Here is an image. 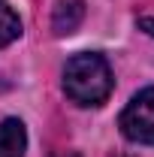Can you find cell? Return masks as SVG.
I'll return each mask as SVG.
<instances>
[{"label": "cell", "instance_id": "5b68a950", "mask_svg": "<svg viewBox=\"0 0 154 157\" xmlns=\"http://www.w3.org/2000/svg\"><path fill=\"white\" fill-rule=\"evenodd\" d=\"M18 36H21V21L15 15V9L6 0H0V48L9 45V42H15Z\"/></svg>", "mask_w": 154, "mask_h": 157}, {"label": "cell", "instance_id": "7a4b0ae2", "mask_svg": "<svg viewBox=\"0 0 154 157\" xmlns=\"http://www.w3.org/2000/svg\"><path fill=\"white\" fill-rule=\"evenodd\" d=\"M118 127H121V133L130 142L154 145V88L139 91L127 103V109L118 118Z\"/></svg>", "mask_w": 154, "mask_h": 157}, {"label": "cell", "instance_id": "6da1fadb", "mask_svg": "<svg viewBox=\"0 0 154 157\" xmlns=\"http://www.w3.org/2000/svg\"><path fill=\"white\" fill-rule=\"evenodd\" d=\"M112 70L103 55L85 52L67 60L64 67V94L79 106H100L112 94Z\"/></svg>", "mask_w": 154, "mask_h": 157}, {"label": "cell", "instance_id": "277c9868", "mask_svg": "<svg viewBox=\"0 0 154 157\" xmlns=\"http://www.w3.org/2000/svg\"><path fill=\"white\" fill-rule=\"evenodd\" d=\"M27 133L18 118H6L0 124V157H24Z\"/></svg>", "mask_w": 154, "mask_h": 157}, {"label": "cell", "instance_id": "8992f818", "mask_svg": "<svg viewBox=\"0 0 154 157\" xmlns=\"http://www.w3.org/2000/svg\"><path fill=\"white\" fill-rule=\"evenodd\" d=\"M142 27H148V33H154V21L151 18H142Z\"/></svg>", "mask_w": 154, "mask_h": 157}, {"label": "cell", "instance_id": "52a82bcc", "mask_svg": "<svg viewBox=\"0 0 154 157\" xmlns=\"http://www.w3.org/2000/svg\"><path fill=\"white\" fill-rule=\"evenodd\" d=\"M55 157H82L79 151H60V154H55Z\"/></svg>", "mask_w": 154, "mask_h": 157}, {"label": "cell", "instance_id": "3957f363", "mask_svg": "<svg viewBox=\"0 0 154 157\" xmlns=\"http://www.w3.org/2000/svg\"><path fill=\"white\" fill-rule=\"evenodd\" d=\"M85 18V0H58L55 9H52V30L64 36V33H73Z\"/></svg>", "mask_w": 154, "mask_h": 157}]
</instances>
